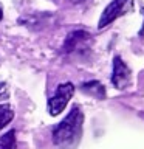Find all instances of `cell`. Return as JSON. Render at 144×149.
Instances as JSON below:
<instances>
[{
    "label": "cell",
    "instance_id": "ba28073f",
    "mask_svg": "<svg viewBox=\"0 0 144 149\" xmlns=\"http://www.w3.org/2000/svg\"><path fill=\"white\" fill-rule=\"evenodd\" d=\"M14 118V112L8 104H0V129H3Z\"/></svg>",
    "mask_w": 144,
    "mask_h": 149
},
{
    "label": "cell",
    "instance_id": "3957f363",
    "mask_svg": "<svg viewBox=\"0 0 144 149\" xmlns=\"http://www.w3.org/2000/svg\"><path fill=\"white\" fill-rule=\"evenodd\" d=\"M73 93H74V86L71 82L59 84V87L56 88L54 95L48 100V113L53 116L59 115L65 109V106L68 104V101L71 100Z\"/></svg>",
    "mask_w": 144,
    "mask_h": 149
},
{
    "label": "cell",
    "instance_id": "30bf717a",
    "mask_svg": "<svg viewBox=\"0 0 144 149\" xmlns=\"http://www.w3.org/2000/svg\"><path fill=\"white\" fill-rule=\"evenodd\" d=\"M2 17H3V9H2V6H0V20H2Z\"/></svg>",
    "mask_w": 144,
    "mask_h": 149
},
{
    "label": "cell",
    "instance_id": "9c48e42d",
    "mask_svg": "<svg viewBox=\"0 0 144 149\" xmlns=\"http://www.w3.org/2000/svg\"><path fill=\"white\" fill-rule=\"evenodd\" d=\"M8 98V87L6 84H0V101Z\"/></svg>",
    "mask_w": 144,
    "mask_h": 149
},
{
    "label": "cell",
    "instance_id": "6da1fadb",
    "mask_svg": "<svg viewBox=\"0 0 144 149\" xmlns=\"http://www.w3.org/2000/svg\"><path fill=\"white\" fill-rule=\"evenodd\" d=\"M84 113L78 106L53 129V143L60 149H73L81 140L82 135Z\"/></svg>",
    "mask_w": 144,
    "mask_h": 149
},
{
    "label": "cell",
    "instance_id": "8992f818",
    "mask_svg": "<svg viewBox=\"0 0 144 149\" xmlns=\"http://www.w3.org/2000/svg\"><path fill=\"white\" fill-rule=\"evenodd\" d=\"M81 90L84 93H87V95H90V96H95L96 100H104L105 98V88L98 81H90V82L82 84Z\"/></svg>",
    "mask_w": 144,
    "mask_h": 149
},
{
    "label": "cell",
    "instance_id": "7a4b0ae2",
    "mask_svg": "<svg viewBox=\"0 0 144 149\" xmlns=\"http://www.w3.org/2000/svg\"><path fill=\"white\" fill-rule=\"evenodd\" d=\"M133 9V0H111L107 5V8L102 11V16L99 19L98 28H105L109 26L111 22H115L116 19L124 16L125 13H130Z\"/></svg>",
    "mask_w": 144,
    "mask_h": 149
},
{
    "label": "cell",
    "instance_id": "5b68a950",
    "mask_svg": "<svg viewBox=\"0 0 144 149\" xmlns=\"http://www.w3.org/2000/svg\"><path fill=\"white\" fill-rule=\"evenodd\" d=\"M130 81V68L125 65V62L119 56L113 59V73H111V84L116 88H124L127 87Z\"/></svg>",
    "mask_w": 144,
    "mask_h": 149
},
{
    "label": "cell",
    "instance_id": "277c9868",
    "mask_svg": "<svg viewBox=\"0 0 144 149\" xmlns=\"http://www.w3.org/2000/svg\"><path fill=\"white\" fill-rule=\"evenodd\" d=\"M91 42V36L85 31H71L68 37L65 39L64 44V51L65 53H73L78 50H87L88 44Z\"/></svg>",
    "mask_w": 144,
    "mask_h": 149
},
{
    "label": "cell",
    "instance_id": "8fae6325",
    "mask_svg": "<svg viewBox=\"0 0 144 149\" xmlns=\"http://www.w3.org/2000/svg\"><path fill=\"white\" fill-rule=\"evenodd\" d=\"M74 3H81V2H85V0H73Z\"/></svg>",
    "mask_w": 144,
    "mask_h": 149
},
{
    "label": "cell",
    "instance_id": "52a82bcc",
    "mask_svg": "<svg viewBox=\"0 0 144 149\" xmlns=\"http://www.w3.org/2000/svg\"><path fill=\"white\" fill-rule=\"evenodd\" d=\"M0 149H16V130H9L0 137Z\"/></svg>",
    "mask_w": 144,
    "mask_h": 149
}]
</instances>
